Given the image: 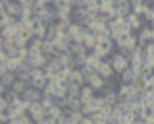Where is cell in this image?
Masks as SVG:
<instances>
[{"mask_svg": "<svg viewBox=\"0 0 154 124\" xmlns=\"http://www.w3.org/2000/svg\"><path fill=\"white\" fill-rule=\"evenodd\" d=\"M27 83L31 85V87H35V89H44V85L48 83V76L44 73V68H29L27 71Z\"/></svg>", "mask_w": 154, "mask_h": 124, "instance_id": "1", "label": "cell"}, {"mask_svg": "<svg viewBox=\"0 0 154 124\" xmlns=\"http://www.w3.org/2000/svg\"><path fill=\"white\" fill-rule=\"evenodd\" d=\"M135 42H137V48L154 44V27L152 25H142V29L135 33Z\"/></svg>", "mask_w": 154, "mask_h": 124, "instance_id": "2", "label": "cell"}, {"mask_svg": "<svg viewBox=\"0 0 154 124\" xmlns=\"http://www.w3.org/2000/svg\"><path fill=\"white\" fill-rule=\"evenodd\" d=\"M108 62H110V66H112V71H115V74H119L121 71H125L129 66V62H127V56L125 54H121V52H112L110 56H108Z\"/></svg>", "mask_w": 154, "mask_h": 124, "instance_id": "3", "label": "cell"}, {"mask_svg": "<svg viewBox=\"0 0 154 124\" xmlns=\"http://www.w3.org/2000/svg\"><path fill=\"white\" fill-rule=\"evenodd\" d=\"M52 56H46V54H42V52H27V62H29V66L31 68H44L48 62H50Z\"/></svg>", "mask_w": 154, "mask_h": 124, "instance_id": "4", "label": "cell"}, {"mask_svg": "<svg viewBox=\"0 0 154 124\" xmlns=\"http://www.w3.org/2000/svg\"><path fill=\"white\" fill-rule=\"evenodd\" d=\"M100 60H104V58H108L112 52H115V44H112V39H104V42H96V48L92 50Z\"/></svg>", "mask_w": 154, "mask_h": 124, "instance_id": "5", "label": "cell"}, {"mask_svg": "<svg viewBox=\"0 0 154 124\" xmlns=\"http://www.w3.org/2000/svg\"><path fill=\"white\" fill-rule=\"evenodd\" d=\"M27 116L31 118V122H40V120L46 116V110L42 108L40 101H35V103H29V105H27Z\"/></svg>", "mask_w": 154, "mask_h": 124, "instance_id": "6", "label": "cell"}, {"mask_svg": "<svg viewBox=\"0 0 154 124\" xmlns=\"http://www.w3.org/2000/svg\"><path fill=\"white\" fill-rule=\"evenodd\" d=\"M27 25H29V29H31L33 37H40V39H44V37H46V25L42 23L40 19H31Z\"/></svg>", "mask_w": 154, "mask_h": 124, "instance_id": "7", "label": "cell"}, {"mask_svg": "<svg viewBox=\"0 0 154 124\" xmlns=\"http://www.w3.org/2000/svg\"><path fill=\"white\" fill-rule=\"evenodd\" d=\"M125 25H127V29L131 31V33H137V31L142 29L144 21H142V17H137L135 13H131V15H127V17H125Z\"/></svg>", "mask_w": 154, "mask_h": 124, "instance_id": "8", "label": "cell"}, {"mask_svg": "<svg viewBox=\"0 0 154 124\" xmlns=\"http://www.w3.org/2000/svg\"><path fill=\"white\" fill-rule=\"evenodd\" d=\"M96 73L100 74L102 79H112L115 76V71H112V66H110V62H108V58H104L98 62V66H96Z\"/></svg>", "mask_w": 154, "mask_h": 124, "instance_id": "9", "label": "cell"}, {"mask_svg": "<svg viewBox=\"0 0 154 124\" xmlns=\"http://www.w3.org/2000/svg\"><path fill=\"white\" fill-rule=\"evenodd\" d=\"M21 10H23V4H19L17 0H11V2L4 4V13L8 17H13V19H19L21 17Z\"/></svg>", "mask_w": 154, "mask_h": 124, "instance_id": "10", "label": "cell"}, {"mask_svg": "<svg viewBox=\"0 0 154 124\" xmlns=\"http://www.w3.org/2000/svg\"><path fill=\"white\" fill-rule=\"evenodd\" d=\"M21 97L25 99L27 103H35V101H40V99H42V91H40V89H35V87H31V85H27V89L21 93Z\"/></svg>", "mask_w": 154, "mask_h": 124, "instance_id": "11", "label": "cell"}, {"mask_svg": "<svg viewBox=\"0 0 154 124\" xmlns=\"http://www.w3.org/2000/svg\"><path fill=\"white\" fill-rule=\"evenodd\" d=\"M67 81H69V85H77V87L85 85L83 73H81L79 68H69V73H67Z\"/></svg>", "mask_w": 154, "mask_h": 124, "instance_id": "12", "label": "cell"}, {"mask_svg": "<svg viewBox=\"0 0 154 124\" xmlns=\"http://www.w3.org/2000/svg\"><path fill=\"white\" fill-rule=\"evenodd\" d=\"M133 79H135V73L131 71V68H125V71H121V73L117 74V81H119V85H131L133 83Z\"/></svg>", "mask_w": 154, "mask_h": 124, "instance_id": "13", "label": "cell"}, {"mask_svg": "<svg viewBox=\"0 0 154 124\" xmlns=\"http://www.w3.org/2000/svg\"><path fill=\"white\" fill-rule=\"evenodd\" d=\"M133 13V6H131V2L129 0H119V6H117V17H121V19H125L127 15Z\"/></svg>", "mask_w": 154, "mask_h": 124, "instance_id": "14", "label": "cell"}, {"mask_svg": "<svg viewBox=\"0 0 154 124\" xmlns=\"http://www.w3.org/2000/svg\"><path fill=\"white\" fill-rule=\"evenodd\" d=\"M60 35H63V31L58 29V25L52 23V25H48V27H46V37H44V39H46V42H56Z\"/></svg>", "mask_w": 154, "mask_h": 124, "instance_id": "15", "label": "cell"}, {"mask_svg": "<svg viewBox=\"0 0 154 124\" xmlns=\"http://www.w3.org/2000/svg\"><path fill=\"white\" fill-rule=\"evenodd\" d=\"M94 95H96V89H92L88 83L79 87V99H81V101H88V99H92Z\"/></svg>", "mask_w": 154, "mask_h": 124, "instance_id": "16", "label": "cell"}, {"mask_svg": "<svg viewBox=\"0 0 154 124\" xmlns=\"http://www.w3.org/2000/svg\"><path fill=\"white\" fill-rule=\"evenodd\" d=\"M69 52H71L73 56H85V54H88V50L83 48L81 42H69Z\"/></svg>", "mask_w": 154, "mask_h": 124, "instance_id": "17", "label": "cell"}, {"mask_svg": "<svg viewBox=\"0 0 154 124\" xmlns=\"http://www.w3.org/2000/svg\"><path fill=\"white\" fill-rule=\"evenodd\" d=\"M27 85H29L27 81H21V79H15V81H13V85H11L8 89H11L13 93H17V95H21V93H23V91L27 89Z\"/></svg>", "mask_w": 154, "mask_h": 124, "instance_id": "18", "label": "cell"}, {"mask_svg": "<svg viewBox=\"0 0 154 124\" xmlns=\"http://www.w3.org/2000/svg\"><path fill=\"white\" fill-rule=\"evenodd\" d=\"M90 118H92V122H94V124H106L108 114H106L104 110H96V112H92V114H90Z\"/></svg>", "mask_w": 154, "mask_h": 124, "instance_id": "19", "label": "cell"}, {"mask_svg": "<svg viewBox=\"0 0 154 124\" xmlns=\"http://www.w3.org/2000/svg\"><path fill=\"white\" fill-rule=\"evenodd\" d=\"M15 79H17V74H15V73H11V71H6V73H2V74H0V83H2V85H4L6 89H8V87L13 85V81H15Z\"/></svg>", "mask_w": 154, "mask_h": 124, "instance_id": "20", "label": "cell"}, {"mask_svg": "<svg viewBox=\"0 0 154 124\" xmlns=\"http://www.w3.org/2000/svg\"><path fill=\"white\" fill-rule=\"evenodd\" d=\"M98 62H100V58H98V56H96L94 52H88V56H85V62H83V64L96 71V66H98Z\"/></svg>", "mask_w": 154, "mask_h": 124, "instance_id": "21", "label": "cell"}, {"mask_svg": "<svg viewBox=\"0 0 154 124\" xmlns=\"http://www.w3.org/2000/svg\"><path fill=\"white\" fill-rule=\"evenodd\" d=\"M40 103H42V108H44V110H50L52 105L56 103V97H52V95H42Z\"/></svg>", "mask_w": 154, "mask_h": 124, "instance_id": "22", "label": "cell"}, {"mask_svg": "<svg viewBox=\"0 0 154 124\" xmlns=\"http://www.w3.org/2000/svg\"><path fill=\"white\" fill-rule=\"evenodd\" d=\"M65 97H79V87L77 85H69L65 91Z\"/></svg>", "mask_w": 154, "mask_h": 124, "instance_id": "23", "label": "cell"}, {"mask_svg": "<svg viewBox=\"0 0 154 124\" xmlns=\"http://www.w3.org/2000/svg\"><path fill=\"white\" fill-rule=\"evenodd\" d=\"M8 105H6V99H4V95H0V110H6Z\"/></svg>", "mask_w": 154, "mask_h": 124, "instance_id": "24", "label": "cell"}, {"mask_svg": "<svg viewBox=\"0 0 154 124\" xmlns=\"http://www.w3.org/2000/svg\"><path fill=\"white\" fill-rule=\"evenodd\" d=\"M4 93H6V87H4V85L0 83V95H4Z\"/></svg>", "mask_w": 154, "mask_h": 124, "instance_id": "25", "label": "cell"}, {"mask_svg": "<svg viewBox=\"0 0 154 124\" xmlns=\"http://www.w3.org/2000/svg\"><path fill=\"white\" fill-rule=\"evenodd\" d=\"M0 13H4V4L2 2H0Z\"/></svg>", "mask_w": 154, "mask_h": 124, "instance_id": "26", "label": "cell"}, {"mask_svg": "<svg viewBox=\"0 0 154 124\" xmlns=\"http://www.w3.org/2000/svg\"><path fill=\"white\" fill-rule=\"evenodd\" d=\"M0 2H2V4H6V2H11V0H0Z\"/></svg>", "mask_w": 154, "mask_h": 124, "instance_id": "27", "label": "cell"}]
</instances>
